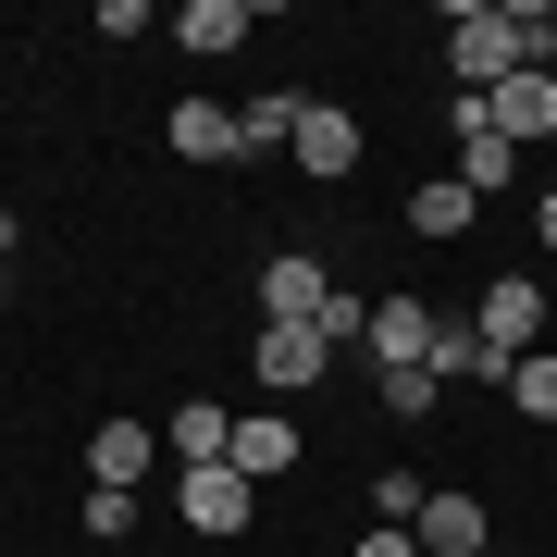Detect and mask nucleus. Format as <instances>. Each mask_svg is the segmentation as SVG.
<instances>
[{
  "instance_id": "obj_1",
  "label": "nucleus",
  "mask_w": 557,
  "mask_h": 557,
  "mask_svg": "<svg viewBox=\"0 0 557 557\" xmlns=\"http://www.w3.org/2000/svg\"><path fill=\"white\" fill-rule=\"evenodd\" d=\"M446 62H458V100H496L508 75H533L520 62V13L508 0H458L446 13Z\"/></svg>"
},
{
  "instance_id": "obj_2",
  "label": "nucleus",
  "mask_w": 557,
  "mask_h": 557,
  "mask_svg": "<svg viewBox=\"0 0 557 557\" xmlns=\"http://www.w3.org/2000/svg\"><path fill=\"white\" fill-rule=\"evenodd\" d=\"M434 347H446V310H434V298H409V285L372 298V347H359L372 372H434Z\"/></svg>"
},
{
  "instance_id": "obj_3",
  "label": "nucleus",
  "mask_w": 557,
  "mask_h": 557,
  "mask_svg": "<svg viewBox=\"0 0 557 557\" xmlns=\"http://www.w3.org/2000/svg\"><path fill=\"white\" fill-rule=\"evenodd\" d=\"M174 520H186V533H248V520H260V483L236 471V458H211V471H174Z\"/></svg>"
},
{
  "instance_id": "obj_4",
  "label": "nucleus",
  "mask_w": 557,
  "mask_h": 557,
  "mask_svg": "<svg viewBox=\"0 0 557 557\" xmlns=\"http://www.w3.org/2000/svg\"><path fill=\"white\" fill-rule=\"evenodd\" d=\"M248 359H260V397H310V384L335 372L322 322H260V335H248Z\"/></svg>"
},
{
  "instance_id": "obj_5",
  "label": "nucleus",
  "mask_w": 557,
  "mask_h": 557,
  "mask_svg": "<svg viewBox=\"0 0 557 557\" xmlns=\"http://www.w3.org/2000/svg\"><path fill=\"white\" fill-rule=\"evenodd\" d=\"M409 545H421V557H483V545H496V508H483L471 483H434L421 520H409Z\"/></svg>"
},
{
  "instance_id": "obj_6",
  "label": "nucleus",
  "mask_w": 557,
  "mask_h": 557,
  "mask_svg": "<svg viewBox=\"0 0 557 557\" xmlns=\"http://www.w3.org/2000/svg\"><path fill=\"white\" fill-rule=\"evenodd\" d=\"M471 335L508 347V359H533V347H545V285H533V273H496V285L471 298Z\"/></svg>"
},
{
  "instance_id": "obj_7",
  "label": "nucleus",
  "mask_w": 557,
  "mask_h": 557,
  "mask_svg": "<svg viewBox=\"0 0 557 557\" xmlns=\"http://www.w3.org/2000/svg\"><path fill=\"white\" fill-rule=\"evenodd\" d=\"M446 137H458V186H471V199H508V186H520V149L496 137V112H483V100H458Z\"/></svg>"
},
{
  "instance_id": "obj_8",
  "label": "nucleus",
  "mask_w": 557,
  "mask_h": 557,
  "mask_svg": "<svg viewBox=\"0 0 557 557\" xmlns=\"http://www.w3.org/2000/svg\"><path fill=\"white\" fill-rule=\"evenodd\" d=\"M359 149H372V137H359V112H347V100H310V124H298V149H285V161H298L310 186H347Z\"/></svg>"
},
{
  "instance_id": "obj_9",
  "label": "nucleus",
  "mask_w": 557,
  "mask_h": 557,
  "mask_svg": "<svg viewBox=\"0 0 557 557\" xmlns=\"http://www.w3.org/2000/svg\"><path fill=\"white\" fill-rule=\"evenodd\" d=\"M149 471H161V421H100V434H87V483L149 496Z\"/></svg>"
},
{
  "instance_id": "obj_10",
  "label": "nucleus",
  "mask_w": 557,
  "mask_h": 557,
  "mask_svg": "<svg viewBox=\"0 0 557 557\" xmlns=\"http://www.w3.org/2000/svg\"><path fill=\"white\" fill-rule=\"evenodd\" d=\"M322 298H335V273H322L310 248H273V260H260V322H322Z\"/></svg>"
},
{
  "instance_id": "obj_11",
  "label": "nucleus",
  "mask_w": 557,
  "mask_h": 557,
  "mask_svg": "<svg viewBox=\"0 0 557 557\" xmlns=\"http://www.w3.org/2000/svg\"><path fill=\"white\" fill-rule=\"evenodd\" d=\"M161 149L199 161V174H211V161H248V137H236V112H223V100H174V112H161Z\"/></svg>"
},
{
  "instance_id": "obj_12",
  "label": "nucleus",
  "mask_w": 557,
  "mask_h": 557,
  "mask_svg": "<svg viewBox=\"0 0 557 557\" xmlns=\"http://www.w3.org/2000/svg\"><path fill=\"white\" fill-rule=\"evenodd\" d=\"M248 38H260L248 0H186V13H174V50H186V62H236Z\"/></svg>"
},
{
  "instance_id": "obj_13",
  "label": "nucleus",
  "mask_w": 557,
  "mask_h": 557,
  "mask_svg": "<svg viewBox=\"0 0 557 557\" xmlns=\"http://www.w3.org/2000/svg\"><path fill=\"white\" fill-rule=\"evenodd\" d=\"M483 112H496V137H508V149H533V137L557 149V75H545V62H533V75H508Z\"/></svg>"
},
{
  "instance_id": "obj_14",
  "label": "nucleus",
  "mask_w": 557,
  "mask_h": 557,
  "mask_svg": "<svg viewBox=\"0 0 557 557\" xmlns=\"http://www.w3.org/2000/svg\"><path fill=\"white\" fill-rule=\"evenodd\" d=\"M161 458H174V471H211V458H236V409L186 397L174 421H161Z\"/></svg>"
},
{
  "instance_id": "obj_15",
  "label": "nucleus",
  "mask_w": 557,
  "mask_h": 557,
  "mask_svg": "<svg viewBox=\"0 0 557 557\" xmlns=\"http://www.w3.org/2000/svg\"><path fill=\"white\" fill-rule=\"evenodd\" d=\"M298 446H310V434H298L285 409H248V421H236V471H248V483H285V471H298Z\"/></svg>"
},
{
  "instance_id": "obj_16",
  "label": "nucleus",
  "mask_w": 557,
  "mask_h": 557,
  "mask_svg": "<svg viewBox=\"0 0 557 557\" xmlns=\"http://www.w3.org/2000/svg\"><path fill=\"white\" fill-rule=\"evenodd\" d=\"M471 223H483V199H471V186H458V174L409 186V236H421V248H458V236H471Z\"/></svg>"
},
{
  "instance_id": "obj_17",
  "label": "nucleus",
  "mask_w": 557,
  "mask_h": 557,
  "mask_svg": "<svg viewBox=\"0 0 557 557\" xmlns=\"http://www.w3.org/2000/svg\"><path fill=\"white\" fill-rule=\"evenodd\" d=\"M298 124H310V100H298V87H260V100L236 112V137H248V149H298Z\"/></svg>"
},
{
  "instance_id": "obj_18",
  "label": "nucleus",
  "mask_w": 557,
  "mask_h": 557,
  "mask_svg": "<svg viewBox=\"0 0 557 557\" xmlns=\"http://www.w3.org/2000/svg\"><path fill=\"white\" fill-rule=\"evenodd\" d=\"M372 397H384V421H434L446 409V372H372Z\"/></svg>"
},
{
  "instance_id": "obj_19",
  "label": "nucleus",
  "mask_w": 557,
  "mask_h": 557,
  "mask_svg": "<svg viewBox=\"0 0 557 557\" xmlns=\"http://www.w3.org/2000/svg\"><path fill=\"white\" fill-rule=\"evenodd\" d=\"M508 409H520V421H557V347H533V359L508 372Z\"/></svg>"
},
{
  "instance_id": "obj_20",
  "label": "nucleus",
  "mask_w": 557,
  "mask_h": 557,
  "mask_svg": "<svg viewBox=\"0 0 557 557\" xmlns=\"http://www.w3.org/2000/svg\"><path fill=\"white\" fill-rule=\"evenodd\" d=\"M322 347H372V298H359V285H335V298H322Z\"/></svg>"
},
{
  "instance_id": "obj_21",
  "label": "nucleus",
  "mask_w": 557,
  "mask_h": 557,
  "mask_svg": "<svg viewBox=\"0 0 557 557\" xmlns=\"http://www.w3.org/2000/svg\"><path fill=\"white\" fill-rule=\"evenodd\" d=\"M421 496H434L421 471H372V520H384V533H409V520H421Z\"/></svg>"
},
{
  "instance_id": "obj_22",
  "label": "nucleus",
  "mask_w": 557,
  "mask_h": 557,
  "mask_svg": "<svg viewBox=\"0 0 557 557\" xmlns=\"http://www.w3.org/2000/svg\"><path fill=\"white\" fill-rule=\"evenodd\" d=\"M75 520H87L100 545H124V533H137V496H112V483H87V508H75Z\"/></svg>"
},
{
  "instance_id": "obj_23",
  "label": "nucleus",
  "mask_w": 557,
  "mask_h": 557,
  "mask_svg": "<svg viewBox=\"0 0 557 557\" xmlns=\"http://www.w3.org/2000/svg\"><path fill=\"white\" fill-rule=\"evenodd\" d=\"M508 13H520V62H545V75H557V0H508Z\"/></svg>"
},
{
  "instance_id": "obj_24",
  "label": "nucleus",
  "mask_w": 557,
  "mask_h": 557,
  "mask_svg": "<svg viewBox=\"0 0 557 557\" xmlns=\"http://www.w3.org/2000/svg\"><path fill=\"white\" fill-rule=\"evenodd\" d=\"M347 557H421V545H409V533H384V520H372V533H359Z\"/></svg>"
},
{
  "instance_id": "obj_25",
  "label": "nucleus",
  "mask_w": 557,
  "mask_h": 557,
  "mask_svg": "<svg viewBox=\"0 0 557 557\" xmlns=\"http://www.w3.org/2000/svg\"><path fill=\"white\" fill-rule=\"evenodd\" d=\"M533 236H545V248H557V199H533Z\"/></svg>"
},
{
  "instance_id": "obj_26",
  "label": "nucleus",
  "mask_w": 557,
  "mask_h": 557,
  "mask_svg": "<svg viewBox=\"0 0 557 557\" xmlns=\"http://www.w3.org/2000/svg\"><path fill=\"white\" fill-rule=\"evenodd\" d=\"M13 248H25V223H13V211H0V260H13Z\"/></svg>"
},
{
  "instance_id": "obj_27",
  "label": "nucleus",
  "mask_w": 557,
  "mask_h": 557,
  "mask_svg": "<svg viewBox=\"0 0 557 557\" xmlns=\"http://www.w3.org/2000/svg\"><path fill=\"white\" fill-rule=\"evenodd\" d=\"M0 310H13V260H0Z\"/></svg>"
},
{
  "instance_id": "obj_28",
  "label": "nucleus",
  "mask_w": 557,
  "mask_h": 557,
  "mask_svg": "<svg viewBox=\"0 0 557 557\" xmlns=\"http://www.w3.org/2000/svg\"><path fill=\"white\" fill-rule=\"evenodd\" d=\"M545 199H557V149H545Z\"/></svg>"
}]
</instances>
